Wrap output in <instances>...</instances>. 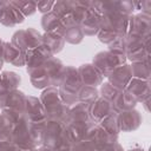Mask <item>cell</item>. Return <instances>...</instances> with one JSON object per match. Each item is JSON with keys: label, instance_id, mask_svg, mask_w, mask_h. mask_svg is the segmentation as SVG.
<instances>
[{"label": "cell", "instance_id": "obj_5", "mask_svg": "<svg viewBox=\"0 0 151 151\" xmlns=\"http://www.w3.org/2000/svg\"><path fill=\"white\" fill-rule=\"evenodd\" d=\"M24 130V132H27V129H22ZM22 136H25V137H29V133H25V134H22ZM21 136V137H22Z\"/></svg>", "mask_w": 151, "mask_h": 151}, {"label": "cell", "instance_id": "obj_3", "mask_svg": "<svg viewBox=\"0 0 151 151\" xmlns=\"http://www.w3.org/2000/svg\"><path fill=\"white\" fill-rule=\"evenodd\" d=\"M55 2H51V1H40V2H37V8L45 13V12H48L50 9H53V6H54Z\"/></svg>", "mask_w": 151, "mask_h": 151}, {"label": "cell", "instance_id": "obj_4", "mask_svg": "<svg viewBox=\"0 0 151 151\" xmlns=\"http://www.w3.org/2000/svg\"><path fill=\"white\" fill-rule=\"evenodd\" d=\"M6 5H7V2H0V17H1V14H2L5 7H6Z\"/></svg>", "mask_w": 151, "mask_h": 151}, {"label": "cell", "instance_id": "obj_2", "mask_svg": "<svg viewBox=\"0 0 151 151\" xmlns=\"http://www.w3.org/2000/svg\"><path fill=\"white\" fill-rule=\"evenodd\" d=\"M11 4L15 8H18L24 17L34 13V11L37 9V2H33V1H14Z\"/></svg>", "mask_w": 151, "mask_h": 151}, {"label": "cell", "instance_id": "obj_1", "mask_svg": "<svg viewBox=\"0 0 151 151\" xmlns=\"http://www.w3.org/2000/svg\"><path fill=\"white\" fill-rule=\"evenodd\" d=\"M22 18H24V15L20 13V11L18 8H15L11 2H7L6 7L0 17V20L2 24L7 25V26H13L18 22H21Z\"/></svg>", "mask_w": 151, "mask_h": 151}]
</instances>
